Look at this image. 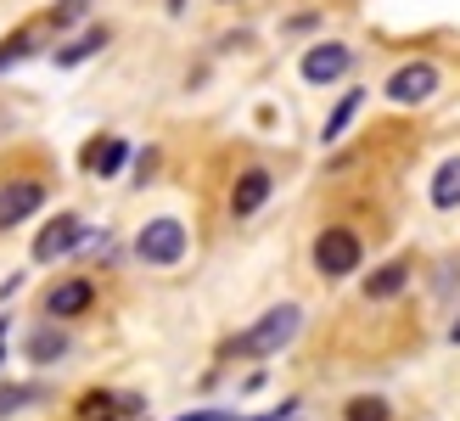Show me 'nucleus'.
I'll list each match as a JSON object with an SVG mask.
<instances>
[{
  "label": "nucleus",
  "instance_id": "f257e3e1",
  "mask_svg": "<svg viewBox=\"0 0 460 421\" xmlns=\"http://www.w3.org/2000/svg\"><path fill=\"white\" fill-rule=\"evenodd\" d=\"M297 326H304V309H297V303H281V309H270L252 332H242L230 343V354H275V348H287L297 337Z\"/></svg>",
  "mask_w": 460,
  "mask_h": 421
},
{
  "label": "nucleus",
  "instance_id": "f03ea898",
  "mask_svg": "<svg viewBox=\"0 0 460 421\" xmlns=\"http://www.w3.org/2000/svg\"><path fill=\"white\" fill-rule=\"evenodd\" d=\"M135 253H141V264H180L186 259V225L180 219H152L141 237H135Z\"/></svg>",
  "mask_w": 460,
  "mask_h": 421
},
{
  "label": "nucleus",
  "instance_id": "7ed1b4c3",
  "mask_svg": "<svg viewBox=\"0 0 460 421\" xmlns=\"http://www.w3.org/2000/svg\"><path fill=\"white\" fill-rule=\"evenodd\" d=\"M314 270L320 275H354L359 270V237H354V230H320V242H314Z\"/></svg>",
  "mask_w": 460,
  "mask_h": 421
},
{
  "label": "nucleus",
  "instance_id": "20e7f679",
  "mask_svg": "<svg viewBox=\"0 0 460 421\" xmlns=\"http://www.w3.org/2000/svg\"><path fill=\"white\" fill-rule=\"evenodd\" d=\"M79 242H84V219H79V214H57V219L34 237V259L51 264V259H62V253H74Z\"/></svg>",
  "mask_w": 460,
  "mask_h": 421
},
{
  "label": "nucleus",
  "instance_id": "39448f33",
  "mask_svg": "<svg viewBox=\"0 0 460 421\" xmlns=\"http://www.w3.org/2000/svg\"><path fill=\"white\" fill-rule=\"evenodd\" d=\"M432 90H438V67L432 62H404L394 79H387V96H394L399 107H416V102H427Z\"/></svg>",
  "mask_w": 460,
  "mask_h": 421
},
{
  "label": "nucleus",
  "instance_id": "423d86ee",
  "mask_svg": "<svg viewBox=\"0 0 460 421\" xmlns=\"http://www.w3.org/2000/svg\"><path fill=\"white\" fill-rule=\"evenodd\" d=\"M40 202H45V185H40V180H12V185H0V230L22 225Z\"/></svg>",
  "mask_w": 460,
  "mask_h": 421
},
{
  "label": "nucleus",
  "instance_id": "0eeeda50",
  "mask_svg": "<svg viewBox=\"0 0 460 421\" xmlns=\"http://www.w3.org/2000/svg\"><path fill=\"white\" fill-rule=\"evenodd\" d=\"M349 67H354V51L332 40V45H314V51L304 57V79H309V85H332V79L349 74Z\"/></svg>",
  "mask_w": 460,
  "mask_h": 421
},
{
  "label": "nucleus",
  "instance_id": "6e6552de",
  "mask_svg": "<svg viewBox=\"0 0 460 421\" xmlns=\"http://www.w3.org/2000/svg\"><path fill=\"white\" fill-rule=\"evenodd\" d=\"M270 169H247L242 180H236V192H230V214L236 219H247V214H259V208L270 202Z\"/></svg>",
  "mask_w": 460,
  "mask_h": 421
},
{
  "label": "nucleus",
  "instance_id": "1a4fd4ad",
  "mask_svg": "<svg viewBox=\"0 0 460 421\" xmlns=\"http://www.w3.org/2000/svg\"><path fill=\"white\" fill-rule=\"evenodd\" d=\"M90 298H96V287H90V281H62V287L45 292V315H51V320L84 315V309H90Z\"/></svg>",
  "mask_w": 460,
  "mask_h": 421
},
{
  "label": "nucleus",
  "instance_id": "9d476101",
  "mask_svg": "<svg viewBox=\"0 0 460 421\" xmlns=\"http://www.w3.org/2000/svg\"><path fill=\"white\" fill-rule=\"evenodd\" d=\"M404 287H410V264H404V259H394V264L371 270V281H365V298H371V303H387V298H399Z\"/></svg>",
  "mask_w": 460,
  "mask_h": 421
},
{
  "label": "nucleus",
  "instance_id": "9b49d317",
  "mask_svg": "<svg viewBox=\"0 0 460 421\" xmlns=\"http://www.w3.org/2000/svg\"><path fill=\"white\" fill-rule=\"evenodd\" d=\"M455 202H460V157H449L432 175V208H455Z\"/></svg>",
  "mask_w": 460,
  "mask_h": 421
},
{
  "label": "nucleus",
  "instance_id": "f8f14e48",
  "mask_svg": "<svg viewBox=\"0 0 460 421\" xmlns=\"http://www.w3.org/2000/svg\"><path fill=\"white\" fill-rule=\"evenodd\" d=\"M124 152H129L124 140H96V147H90V157H84V163H90V175H102V180H107V175H119Z\"/></svg>",
  "mask_w": 460,
  "mask_h": 421
},
{
  "label": "nucleus",
  "instance_id": "ddd939ff",
  "mask_svg": "<svg viewBox=\"0 0 460 421\" xmlns=\"http://www.w3.org/2000/svg\"><path fill=\"white\" fill-rule=\"evenodd\" d=\"M102 45H107V29H90V34H79L74 45H62L57 62H62V67H74V62H84V57H96Z\"/></svg>",
  "mask_w": 460,
  "mask_h": 421
},
{
  "label": "nucleus",
  "instance_id": "4468645a",
  "mask_svg": "<svg viewBox=\"0 0 460 421\" xmlns=\"http://www.w3.org/2000/svg\"><path fill=\"white\" fill-rule=\"evenodd\" d=\"M359 102H365V90H349V96L337 102V112H332V119H326V135H320V140H326V147H332V140H337L342 130L354 124V112H359Z\"/></svg>",
  "mask_w": 460,
  "mask_h": 421
},
{
  "label": "nucleus",
  "instance_id": "2eb2a0df",
  "mask_svg": "<svg viewBox=\"0 0 460 421\" xmlns=\"http://www.w3.org/2000/svg\"><path fill=\"white\" fill-rule=\"evenodd\" d=\"M124 410H119V399L112 393H84L79 399V421H119Z\"/></svg>",
  "mask_w": 460,
  "mask_h": 421
},
{
  "label": "nucleus",
  "instance_id": "dca6fc26",
  "mask_svg": "<svg viewBox=\"0 0 460 421\" xmlns=\"http://www.w3.org/2000/svg\"><path fill=\"white\" fill-rule=\"evenodd\" d=\"M62 354H67V337H62V332H34V337H29V360L51 365V360H62Z\"/></svg>",
  "mask_w": 460,
  "mask_h": 421
},
{
  "label": "nucleus",
  "instance_id": "f3484780",
  "mask_svg": "<svg viewBox=\"0 0 460 421\" xmlns=\"http://www.w3.org/2000/svg\"><path fill=\"white\" fill-rule=\"evenodd\" d=\"M34 399H45V388H34V382L0 388V416H12V410H22V405H34Z\"/></svg>",
  "mask_w": 460,
  "mask_h": 421
},
{
  "label": "nucleus",
  "instance_id": "a211bd4d",
  "mask_svg": "<svg viewBox=\"0 0 460 421\" xmlns=\"http://www.w3.org/2000/svg\"><path fill=\"white\" fill-rule=\"evenodd\" d=\"M29 51H34V34H29V29H17V34H12L6 45H0V74H6L12 62H22Z\"/></svg>",
  "mask_w": 460,
  "mask_h": 421
},
{
  "label": "nucleus",
  "instance_id": "6ab92c4d",
  "mask_svg": "<svg viewBox=\"0 0 460 421\" xmlns=\"http://www.w3.org/2000/svg\"><path fill=\"white\" fill-rule=\"evenodd\" d=\"M84 12H90V0H57L51 22H57V29H74V22H84Z\"/></svg>",
  "mask_w": 460,
  "mask_h": 421
},
{
  "label": "nucleus",
  "instance_id": "aec40b11",
  "mask_svg": "<svg viewBox=\"0 0 460 421\" xmlns=\"http://www.w3.org/2000/svg\"><path fill=\"white\" fill-rule=\"evenodd\" d=\"M394 410H387V399H354L349 405V421H387Z\"/></svg>",
  "mask_w": 460,
  "mask_h": 421
},
{
  "label": "nucleus",
  "instance_id": "412c9836",
  "mask_svg": "<svg viewBox=\"0 0 460 421\" xmlns=\"http://www.w3.org/2000/svg\"><path fill=\"white\" fill-rule=\"evenodd\" d=\"M180 421H225V410H197V416H180Z\"/></svg>",
  "mask_w": 460,
  "mask_h": 421
},
{
  "label": "nucleus",
  "instance_id": "4be33fe9",
  "mask_svg": "<svg viewBox=\"0 0 460 421\" xmlns=\"http://www.w3.org/2000/svg\"><path fill=\"white\" fill-rule=\"evenodd\" d=\"M169 12H186V0H169Z\"/></svg>",
  "mask_w": 460,
  "mask_h": 421
},
{
  "label": "nucleus",
  "instance_id": "5701e85b",
  "mask_svg": "<svg viewBox=\"0 0 460 421\" xmlns=\"http://www.w3.org/2000/svg\"><path fill=\"white\" fill-rule=\"evenodd\" d=\"M225 6H230V0H225Z\"/></svg>",
  "mask_w": 460,
  "mask_h": 421
}]
</instances>
